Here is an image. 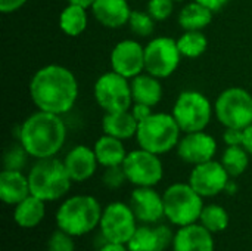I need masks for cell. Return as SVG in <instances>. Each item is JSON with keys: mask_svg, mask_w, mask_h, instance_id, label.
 Wrapping results in <instances>:
<instances>
[{"mask_svg": "<svg viewBox=\"0 0 252 251\" xmlns=\"http://www.w3.org/2000/svg\"><path fill=\"white\" fill-rule=\"evenodd\" d=\"M131 95L134 104H145L155 107L162 99V86L158 77L152 74H139L131 78Z\"/></svg>", "mask_w": 252, "mask_h": 251, "instance_id": "obj_23", "label": "cell"}, {"mask_svg": "<svg viewBox=\"0 0 252 251\" xmlns=\"http://www.w3.org/2000/svg\"><path fill=\"white\" fill-rule=\"evenodd\" d=\"M30 96L40 111L62 115L74 107L78 96V83L71 70L50 64L32 75Z\"/></svg>", "mask_w": 252, "mask_h": 251, "instance_id": "obj_1", "label": "cell"}, {"mask_svg": "<svg viewBox=\"0 0 252 251\" xmlns=\"http://www.w3.org/2000/svg\"><path fill=\"white\" fill-rule=\"evenodd\" d=\"M127 175L124 172L123 164L121 166H112V167H105V172L102 175V182L106 188L109 189H118L127 182Z\"/></svg>", "mask_w": 252, "mask_h": 251, "instance_id": "obj_34", "label": "cell"}, {"mask_svg": "<svg viewBox=\"0 0 252 251\" xmlns=\"http://www.w3.org/2000/svg\"><path fill=\"white\" fill-rule=\"evenodd\" d=\"M103 209L92 195H74L66 198L56 210V225L71 237H83L93 232L102 217Z\"/></svg>", "mask_w": 252, "mask_h": 251, "instance_id": "obj_3", "label": "cell"}, {"mask_svg": "<svg viewBox=\"0 0 252 251\" xmlns=\"http://www.w3.org/2000/svg\"><path fill=\"white\" fill-rule=\"evenodd\" d=\"M229 180H230V176L226 172L221 161H214V160L193 166L190 176H189L190 186L202 198L216 197L224 192Z\"/></svg>", "mask_w": 252, "mask_h": 251, "instance_id": "obj_13", "label": "cell"}, {"mask_svg": "<svg viewBox=\"0 0 252 251\" xmlns=\"http://www.w3.org/2000/svg\"><path fill=\"white\" fill-rule=\"evenodd\" d=\"M112 71L126 78H134L145 70V47L136 40H123L111 52Z\"/></svg>", "mask_w": 252, "mask_h": 251, "instance_id": "obj_14", "label": "cell"}, {"mask_svg": "<svg viewBox=\"0 0 252 251\" xmlns=\"http://www.w3.org/2000/svg\"><path fill=\"white\" fill-rule=\"evenodd\" d=\"M27 0H0V10L3 13H12L18 9H21Z\"/></svg>", "mask_w": 252, "mask_h": 251, "instance_id": "obj_38", "label": "cell"}, {"mask_svg": "<svg viewBox=\"0 0 252 251\" xmlns=\"http://www.w3.org/2000/svg\"><path fill=\"white\" fill-rule=\"evenodd\" d=\"M130 207L143 225H157L165 217L164 198L154 186H136L130 197Z\"/></svg>", "mask_w": 252, "mask_h": 251, "instance_id": "obj_15", "label": "cell"}, {"mask_svg": "<svg viewBox=\"0 0 252 251\" xmlns=\"http://www.w3.org/2000/svg\"><path fill=\"white\" fill-rule=\"evenodd\" d=\"M31 195L28 176L22 170L3 169L0 173V200L7 206H16Z\"/></svg>", "mask_w": 252, "mask_h": 251, "instance_id": "obj_21", "label": "cell"}, {"mask_svg": "<svg viewBox=\"0 0 252 251\" xmlns=\"http://www.w3.org/2000/svg\"><path fill=\"white\" fill-rule=\"evenodd\" d=\"M46 216V203L34 195H28L13 209V220L22 229L38 226Z\"/></svg>", "mask_w": 252, "mask_h": 251, "instance_id": "obj_24", "label": "cell"}, {"mask_svg": "<svg viewBox=\"0 0 252 251\" xmlns=\"http://www.w3.org/2000/svg\"><path fill=\"white\" fill-rule=\"evenodd\" d=\"M216 152H217L216 139L211 135L205 133L204 130L186 133V136L180 139L177 145V154L180 160L192 166L213 160Z\"/></svg>", "mask_w": 252, "mask_h": 251, "instance_id": "obj_16", "label": "cell"}, {"mask_svg": "<svg viewBox=\"0 0 252 251\" xmlns=\"http://www.w3.org/2000/svg\"><path fill=\"white\" fill-rule=\"evenodd\" d=\"M46 249L47 251H75L74 237L58 228L50 234Z\"/></svg>", "mask_w": 252, "mask_h": 251, "instance_id": "obj_33", "label": "cell"}, {"mask_svg": "<svg viewBox=\"0 0 252 251\" xmlns=\"http://www.w3.org/2000/svg\"><path fill=\"white\" fill-rule=\"evenodd\" d=\"M131 114L134 115V118L137 121H142V120H145L146 117H149L152 114V107L145 105V104H133Z\"/></svg>", "mask_w": 252, "mask_h": 251, "instance_id": "obj_37", "label": "cell"}, {"mask_svg": "<svg viewBox=\"0 0 252 251\" xmlns=\"http://www.w3.org/2000/svg\"><path fill=\"white\" fill-rule=\"evenodd\" d=\"M28 180L31 195L44 203H53L63 198L72 183L63 161L55 157L37 160L28 173Z\"/></svg>", "mask_w": 252, "mask_h": 251, "instance_id": "obj_4", "label": "cell"}, {"mask_svg": "<svg viewBox=\"0 0 252 251\" xmlns=\"http://www.w3.org/2000/svg\"><path fill=\"white\" fill-rule=\"evenodd\" d=\"M177 46L182 56L198 58L207 50L208 40L202 31H185V34L179 37Z\"/></svg>", "mask_w": 252, "mask_h": 251, "instance_id": "obj_30", "label": "cell"}, {"mask_svg": "<svg viewBox=\"0 0 252 251\" xmlns=\"http://www.w3.org/2000/svg\"><path fill=\"white\" fill-rule=\"evenodd\" d=\"M28 157H30V154L27 152V149L22 146L21 142L12 143L4 151L3 166L7 170H22L24 166L27 164V158Z\"/></svg>", "mask_w": 252, "mask_h": 251, "instance_id": "obj_32", "label": "cell"}, {"mask_svg": "<svg viewBox=\"0 0 252 251\" xmlns=\"http://www.w3.org/2000/svg\"><path fill=\"white\" fill-rule=\"evenodd\" d=\"M99 229L106 241L127 244L137 229V219L130 204L121 201L108 204L102 212Z\"/></svg>", "mask_w": 252, "mask_h": 251, "instance_id": "obj_10", "label": "cell"}, {"mask_svg": "<svg viewBox=\"0 0 252 251\" xmlns=\"http://www.w3.org/2000/svg\"><path fill=\"white\" fill-rule=\"evenodd\" d=\"M242 146L247 149V152L252 155V124L244 129V142Z\"/></svg>", "mask_w": 252, "mask_h": 251, "instance_id": "obj_41", "label": "cell"}, {"mask_svg": "<svg viewBox=\"0 0 252 251\" xmlns=\"http://www.w3.org/2000/svg\"><path fill=\"white\" fill-rule=\"evenodd\" d=\"M63 164L72 182H84L94 175L99 161L94 149L86 145H77L66 154Z\"/></svg>", "mask_w": 252, "mask_h": 251, "instance_id": "obj_19", "label": "cell"}, {"mask_svg": "<svg viewBox=\"0 0 252 251\" xmlns=\"http://www.w3.org/2000/svg\"><path fill=\"white\" fill-rule=\"evenodd\" d=\"M213 115L210 99L196 90L182 92L173 107V117L182 132L192 133L204 130Z\"/></svg>", "mask_w": 252, "mask_h": 251, "instance_id": "obj_8", "label": "cell"}, {"mask_svg": "<svg viewBox=\"0 0 252 251\" xmlns=\"http://www.w3.org/2000/svg\"><path fill=\"white\" fill-rule=\"evenodd\" d=\"M92 12L106 28H120L128 24L131 15L127 0H94Z\"/></svg>", "mask_w": 252, "mask_h": 251, "instance_id": "obj_20", "label": "cell"}, {"mask_svg": "<svg viewBox=\"0 0 252 251\" xmlns=\"http://www.w3.org/2000/svg\"><path fill=\"white\" fill-rule=\"evenodd\" d=\"M97 251H130L127 244H120V243H109L106 241L103 246H100Z\"/></svg>", "mask_w": 252, "mask_h": 251, "instance_id": "obj_40", "label": "cell"}, {"mask_svg": "<svg viewBox=\"0 0 252 251\" xmlns=\"http://www.w3.org/2000/svg\"><path fill=\"white\" fill-rule=\"evenodd\" d=\"M174 10V0H149L148 13L155 21H165Z\"/></svg>", "mask_w": 252, "mask_h": 251, "instance_id": "obj_35", "label": "cell"}, {"mask_svg": "<svg viewBox=\"0 0 252 251\" xmlns=\"http://www.w3.org/2000/svg\"><path fill=\"white\" fill-rule=\"evenodd\" d=\"M180 132L182 129L173 114L152 112L149 117L139 121L136 139L140 148L161 155L179 145Z\"/></svg>", "mask_w": 252, "mask_h": 251, "instance_id": "obj_5", "label": "cell"}, {"mask_svg": "<svg viewBox=\"0 0 252 251\" xmlns=\"http://www.w3.org/2000/svg\"><path fill=\"white\" fill-rule=\"evenodd\" d=\"M123 167L128 182L134 186H155L164 176V167L159 157L143 148L127 152Z\"/></svg>", "mask_w": 252, "mask_h": 251, "instance_id": "obj_12", "label": "cell"}, {"mask_svg": "<svg viewBox=\"0 0 252 251\" xmlns=\"http://www.w3.org/2000/svg\"><path fill=\"white\" fill-rule=\"evenodd\" d=\"M180 58L177 40L171 37H155L145 46V70L154 77H170L177 70Z\"/></svg>", "mask_w": 252, "mask_h": 251, "instance_id": "obj_11", "label": "cell"}, {"mask_svg": "<svg viewBox=\"0 0 252 251\" xmlns=\"http://www.w3.org/2000/svg\"><path fill=\"white\" fill-rule=\"evenodd\" d=\"M195 1H198V3H201V4H204L205 7L211 9L213 12L220 10L223 6H226V4L229 3V0H195Z\"/></svg>", "mask_w": 252, "mask_h": 251, "instance_id": "obj_39", "label": "cell"}, {"mask_svg": "<svg viewBox=\"0 0 252 251\" xmlns=\"http://www.w3.org/2000/svg\"><path fill=\"white\" fill-rule=\"evenodd\" d=\"M223 141H224V143L227 146L242 145V142H244V130L233 129V127H226L224 135H223Z\"/></svg>", "mask_w": 252, "mask_h": 251, "instance_id": "obj_36", "label": "cell"}, {"mask_svg": "<svg viewBox=\"0 0 252 251\" xmlns=\"http://www.w3.org/2000/svg\"><path fill=\"white\" fill-rule=\"evenodd\" d=\"M213 10L198 1L188 3L179 13V24L185 31H202L213 21Z\"/></svg>", "mask_w": 252, "mask_h": 251, "instance_id": "obj_26", "label": "cell"}, {"mask_svg": "<svg viewBox=\"0 0 252 251\" xmlns=\"http://www.w3.org/2000/svg\"><path fill=\"white\" fill-rule=\"evenodd\" d=\"M236 191H238V186H236V183L230 179L229 183H227V186H226V189H224V192H227L229 195H233Z\"/></svg>", "mask_w": 252, "mask_h": 251, "instance_id": "obj_43", "label": "cell"}, {"mask_svg": "<svg viewBox=\"0 0 252 251\" xmlns=\"http://www.w3.org/2000/svg\"><path fill=\"white\" fill-rule=\"evenodd\" d=\"M87 27L86 7L78 4H68L59 15V28L71 37L80 36Z\"/></svg>", "mask_w": 252, "mask_h": 251, "instance_id": "obj_27", "label": "cell"}, {"mask_svg": "<svg viewBox=\"0 0 252 251\" xmlns=\"http://www.w3.org/2000/svg\"><path fill=\"white\" fill-rule=\"evenodd\" d=\"M174 232L167 225H142L127 243L130 251H165L173 244Z\"/></svg>", "mask_w": 252, "mask_h": 251, "instance_id": "obj_17", "label": "cell"}, {"mask_svg": "<svg viewBox=\"0 0 252 251\" xmlns=\"http://www.w3.org/2000/svg\"><path fill=\"white\" fill-rule=\"evenodd\" d=\"M128 27L133 31V34H136L139 37H148L154 33L155 19L148 12L131 10L130 19H128Z\"/></svg>", "mask_w": 252, "mask_h": 251, "instance_id": "obj_31", "label": "cell"}, {"mask_svg": "<svg viewBox=\"0 0 252 251\" xmlns=\"http://www.w3.org/2000/svg\"><path fill=\"white\" fill-rule=\"evenodd\" d=\"M66 127L61 115L37 111L31 114L19 127L18 141L30 157L37 160L55 157L63 146Z\"/></svg>", "mask_w": 252, "mask_h": 251, "instance_id": "obj_2", "label": "cell"}, {"mask_svg": "<svg viewBox=\"0 0 252 251\" xmlns=\"http://www.w3.org/2000/svg\"><path fill=\"white\" fill-rule=\"evenodd\" d=\"M94 154L100 166L103 167H112V166H121L127 157L126 148L123 145V141L109 135L100 136L94 143Z\"/></svg>", "mask_w": 252, "mask_h": 251, "instance_id": "obj_25", "label": "cell"}, {"mask_svg": "<svg viewBox=\"0 0 252 251\" xmlns=\"http://www.w3.org/2000/svg\"><path fill=\"white\" fill-rule=\"evenodd\" d=\"M165 219L179 228L199 222L204 200L190 183H173L162 194Z\"/></svg>", "mask_w": 252, "mask_h": 251, "instance_id": "obj_6", "label": "cell"}, {"mask_svg": "<svg viewBox=\"0 0 252 251\" xmlns=\"http://www.w3.org/2000/svg\"><path fill=\"white\" fill-rule=\"evenodd\" d=\"M68 3L71 4H78V6H83V7H92L94 0H68Z\"/></svg>", "mask_w": 252, "mask_h": 251, "instance_id": "obj_42", "label": "cell"}, {"mask_svg": "<svg viewBox=\"0 0 252 251\" xmlns=\"http://www.w3.org/2000/svg\"><path fill=\"white\" fill-rule=\"evenodd\" d=\"M214 112L224 127L244 130L252 124V95L242 87H229L216 99Z\"/></svg>", "mask_w": 252, "mask_h": 251, "instance_id": "obj_7", "label": "cell"}, {"mask_svg": "<svg viewBox=\"0 0 252 251\" xmlns=\"http://www.w3.org/2000/svg\"><path fill=\"white\" fill-rule=\"evenodd\" d=\"M221 164L224 166L230 178H239L248 169L250 154L242 145L227 146L221 155Z\"/></svg>", "mask_w": 252, "mask_h": 251, "instance_id": "obj_29", "label": "cell"}, {"mask_svg": "<svg viewBox=\"0 0 252 251\" xmlns=\"http://www.w3.org/2000/svg\"><path fill=\"white\" fill-rule=\"evenodd\" d=\"M214 234L205 229L199 222L182 226L174 234L173 251H214Z\"/></svg>", "mask_w": 252, "mask_h": 251, "instance_id": "obj_18", "label": "cell"}, {"mask_svg": "<svg viewBox=\"0 0 252 251\" xmlns=\"http://www.w3.org/2000/svg\"><path fill=\"white\" fill-rule=\"evenodd\" d=\"M174 1H176V0H174Z\"/></svg>", "mask_w": 252, "mask_h": 251, "instance_id": "obj_44", "label": "cell"}, {"mask_svg": "<svg viewBox=\"0 0 252 251\" xmlns=\"http://www.w3.org/2000/svg\"><path fill=\"white\" fill-rule=\"evenodd\" d=\"M199 223L205 229H208L211 234H220L229 228L230 217L226 209L221 207L220 204H208V206H204L202 209Z\"/></svg>", "mask_w": 252, "mask_h": 251, "instance_id": "obj_28", "label": "cell"}, {"mask_svg": "<svg viewBox=\"0 0 252 251\" xmlns=\"http://www.w3.org/2000/svg\"><path fill=\"white\" fill-rule=\"evenodd\" d=\"M94 99L105 112L126 111L133 107L131 84L128 78L115 71L103 72L94 83Z\"/></svg>", "mask_w": 252, "mask_h": 251, "instance_id": "obj_9", "label": "cell"}, {"mask_svg": "<svg viewBox=\"0 0 252 251\" xmlns=\"http://www.w3.org/2000/svg\"><path fill=\"white\" fill-rule=\"evenodd\" d=\"M139 121L134 118L130 109L105 112L102 118V129L105 135L118 138L121 141L136 136Z\"/></svg>", "mask_w": 252, "mask_h": 251, "instance_id": "obj_22", "label": "cell"}]
</instances>
